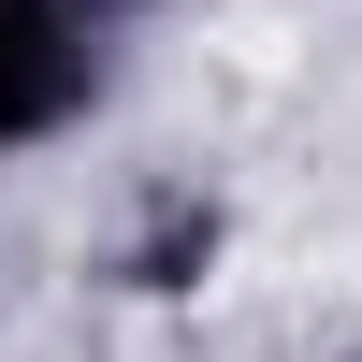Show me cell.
<instances>
[{"label": "cell", "mask_w": 362, "mask_h": 362, "mask_svg": "<svg viewBox=\"0 0 362 362\" xmlns=\"http://www.w3.org/2000/svg\"><path fill=\"white\" fill-rule=\"evenodd\" d=\"M203 261H218V203H160L145 247H131V276H145V290H189Z\"/></svg>", "instance_id": "cell-2"}, {"label": "cell", "mask_w": 362, "mask_h": 362, "mask_svg": "<svg viewBox=\"0 0 362 362\" xmlns=\"http://www.w3.org/2000/svg\"><path fill=\"white\" fill-rule=\"evenodd\" d=\"M102 0H0V145H44L102 87Z\"/></svg>", "instance_id": "cell-1"}]
</instances>
